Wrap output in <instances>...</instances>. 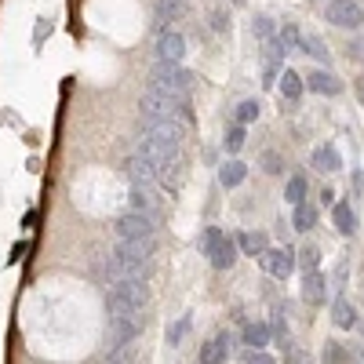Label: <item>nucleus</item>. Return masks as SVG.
Listing matches in <instances>:
<instances>
[{"label":"nucleus","instance_id":"nucleus-1","mask_svg":"<svg viewBox=\"0 0 364 364\" xmlns=\"http://www.w3.org/2000/svg\"><path fill=\"white\" fill-rule=\"evenodd\" d=\"M182 142H186V124L182 120H146L139 154L154 164H164L182 154Z\"/></svg>","mask_w":364,"mask_h":364},{"label":"nucleus","instance_id":"nucleus-2","mask_svg":"<svg viewBox=\"0 0 364 364\" xmlns=\"http://www.w3.org/2000/svg\"><path fill=\"white\" fill-rule=\"evenodd\" d=\"M149 302V284L146 277H128V281H117L106 295V310L109 317H124V314H142Z\"/></svg>","mask_w":364,"mask_h":364},{"label":"nucleus","instance_id":"nucleus-3","mask_svg":"<svg viewBox=\"0 0 364 364\" xmlns=\"http://www.w3.org/2000/svg\"><path fill=\"white\" fill-rule=\"evenodd\" d=\"M142 117L146 120H186L193 117L190 113V95H168V91H146L142 102H139Z\"/></svg>","mask_w":364,"mask_h":364},{"label":"nucleus","instance_id":"nucleus-4","mask_svg":"<svg viewBox=\"0 0 364 364\" xmlns=\"http://www.w3.org/2000/svg\"><path fill=\"white\" fill-rule=\"evenodd\" d=\"M193 73L186 66H168V63H157L154 73H149V91H168V95H190L193 87Z\"/></svg>","mask_w":364,"mask_h":364},{"label":"nucleus","instance_id":"nucleus-5","mask_svg":"<svg viewBox=\"0 0 364 364\" xmlns=\"http://www.w3.org/2000/svg\"><path fill=\"white\" fill-rule=\"evenodd\" d=\"M142 324L146 317L142 314H124V317H109V343H106V353L113 350H124L132 346L139 336H142Z\"/></svg>","mask_w":364,"mask_h":364},{"label":"nucleus","instance_id":"nucleus-6","mask_svg":"<svg viewBox=\"0 0 364 364\" xmlns=\"http://www.w3.org/2000/svg\"><path fill=\"white\" fill-rule=\"evenodd\" d=\"M113 233H117V240H146V237L157 233V219L139 215V211H124V215L113 223Z\"/></svg>","mask_w":364,"mask_h":364},{"label":"nucleus","instance_id":"nucleus-7","mask_svg":"<svg viewBox=\"0 0 364 364\" xmlns=\"http://www.w3.org/2000/svg\"><path fill=\"white\" fill-rule=\"evenodd\" d=\"M324 18L339 29H360L364 26V8L357 0H328L324 4Z\"/></svg>","mask_w":364,"mask_h":364},{"label":"nucleus","instance_id":"nucleus-8","mask_svg":"<svg viewBox=\"0 0 364 364\" xmlns=\"http://www.w3.org/2000/svg\"><path fill=\"white\" fill-rule=\"evenodd\" d=\"M259 262H262V269L269 273V277H288V273L295 269V248H266L262 255H259Z\"/></svg>","mask_w":364,"mask_h":364},{"label":"nucleus","instance_id":"nucleus-9","mask_svg":"<svg viewBox=\"0 0 364 364\" xmlns=\"http://www.w3.org/2000/svg\"><path fill=\"white\" fill-rule=\"evenodd\" d=\"M124 175H128L132 186H154L157 190V164L149 157H142V154H132L124 161Z\"/></svg>","mask_w":364,"mask_h":364},{"label":"nucleus","instance_id":"nucleus-10","mask_svg":"<svg viewBox=\"0 0 364 364\" xmlns=\"http://www.w3.org/2000/svg\"><path fill=\"white\" fill-rule=\"evenodd\" d=\"M182 178H186V154H178V157L157 164V186H164L168 193H178Z\"/></svg>","mask_w":364,"mask_h":364},{"label":"nucleus","instance_id":"nucleus-11","mask_svg":"<svg viewBox=\"0 0 364 364\" xmlns=\"http://www.w3.org/2000/svg\"><path fill=\"white\" fill-rule=\"evenodd\" d=\"M182 55H186V41L171 29L157 37V63H168V66H182Z\"/></svg>","mask_w":364,"mask_h":364},{"label":"nucleus","instance_id":"nucleus-12","mask_svg":"<svg viewBox=\"0 0 364 364\" xmlns=\"http://www.w3.org/2000/svg\"><path fill=\"white\" fill-rule=\"evenodd\" d=\"M230 343H233L230 331H219V336H211V339L200 346L197 364H226V357H230Z\"/></svg>","mask_w":364,"mask_h":364},{"label":"nucleus","instance_id":"nucleus-13","mask_svg":"<svg viewBox=\"0 0 364 364\" xmlns=\"http://www.w3.org/2000/svg\"><path fill=\"white\" fill-rule=\"evenodd\" d=\"M128 200H132V211H139V215H149V219H157L161 197H157V190H154V186H132Z\"/></svg>","mask_w":364,"mask_h":364},{"label":"nucleus","instance_id":"nucleus-14","mask_svg":"<svg viewBox=\"0 0 364 364\" xmlns=\"http://www.w3.org/2000/svg\"><path fill=\"white\" fill-rule=\"evenodd\" d=\"M302 299H306L310 306H321V302L328 299V277H324L321 269L302 273Z\"/></svg>","mask_w":364,"mask_h":364},{"label":"nucleus","instance_id":"nucleus-15","mask_svg":"<svg viewBox=\"0 0 364 364\" xmlns=\"http://www.w3.org/2000/svg\"><path fill=\"white\" fill-rule=\"evenodd\" d=\"M302 87L317 91V95H339V91H343V80H339L336 73H328V70H314L310 77H302Z\"/></svg>","mask_w":364,"mask_h":364},{"label":"nucleus","instance_id":"nucleus-16","mask_svg":"<svg viewBox=\"0 0 364 364\" xmlns=\"http://www.w3.org/2000/svg\"><path fill=\"white\" fill-rule=\"evenodd\" d=\"M237 240L230 237V233H223V240H219V245H215V252H211L208 255V262H211V269H233V262H237Z\"/></svg>","mask_w":364,"mask_h":364},{"label":"nucleus","instance_id":"nucleus-17","mask_svg":"<svg viewBox=\"0 0 364 364\" xmlns=\"http://www.w3.org/2000/svg\"><path fill=\"white\" fill-rule=\"evenodd\" d=\"M233 240H237V252H240V255H252V259L269 248V237H266L262 230H245V233H237Z\"/></svg>","mask_w":364,"mask_h":364},{"label":"nucleus","instance_id":"nucleus-18","mask_svg":"<svg viewBox=\"0 0 364 364\" xmlns=\"http://www.w3.org/2000/svg\"><path fill=\"white\" fill-rule=\"evenodd\" d=\"M331 223H336V230L343 237L357 233V211L350 208V200H336V204H331Z\"/></svg>","mask_w":364,"mask_h":364},{"label":"nucleus","instance_id":"nucleus-19","mask_svg":"<svg viewBox=\"0 0 364 364\" xmlns=\"http://www.w3.org/2000/svg\"><path fill=\"white\" fill-rule=\"evenodd\" d=\"M269 339H273V336H269V324H266V321H248L245 331H240V343H245L248 350H266Z\"/></svg>","mask_w":364,"mask_h":364},{"label":"nucleus","instance_id":"nucleus-20","mask_svg":"<svg viewBox=\"0 0 364 364\" xmlns=\"http://www.w3.org/2000/svg\"><path fill=\"white\" fill-rule=\"evenodd\" d=\"M331 321H336V328H343V331H350V328H357V310H353V302L350 299H336V302H331Z\"/></svg>","mask_w":364,"mask_h":364},{"label":"nucleus","instance_id":"nucleus-21","mask_svg":"<svg viewBox=\"0 0 364 364\" xmlns=\"http://www.w3.org/2000/svg\"><path fill=\"white\" fill-rule=\"evenodd\" d=\"M154 15H157V26H161V33H164L168 22H175V18L186 15V0H157Z\"/></svg>","mask_w":364,"mask_h":364},{"label":"nucleus","instance_id":"nucleus-22","mask_svg":"<svg viewBox=\"0 0 364 364\" xmlns=\"http://www.w3.org/2000/svg\"><path fill=\"white\" fill-rule=\"evenodd\" d=\"M291 226H295L299 233H310V230L317 226V204H314V200L295 204V211H291Z\"/></svg>","mask_w":364,"mask_h":364},{"label":"nucleus","instance_id":"nucleus-23","mask_svg":"<svg viewBox=\"0 0 364 364\" xmlns=\"http://www.w3.org/2000/svg\"><path fill=\"white\" fill-rule=\"evenodd\" d=\"M245 178H248V164H245V161H237V157H233V161H226V164L219 168V182H223L226 190L240 186Z\"/></svg>","mask_w":364,"mask_h":364},{"label":"nucleus","instance_id":"nucleus-24","mask_svg":"<svg viewBox=\"0 0 364 364\" xmlns=\"http://www.w3.org/2000/svg\"><path fill=\"white\" fill-rule=\"evenodd\" d=\"M310 161H314V168H321V171H343V157H339L331 146H317Z\"/></svg>","mask_w":364,"mask_h":364},{"label":"nucleus","instance_id":"nucleus-25","mask_svg":"<svg viewBox=\"0 0 364 364\" xmlns=\"http://www.w3.org/2000/svg\"><path fill=\"white\" fill-rule=\"evenodd\" d=\"M277 87H281V95H284L288 102H295V99L302 95V77H299L295 70H281V77H277Z\"/></svg>","mask_w":364,"mask_h":364},{"label":"nucleus","instance_id":"nucleus-26","mask_svg":"<svg viewBox=\"0 0 364 364\" xmlns=\"http://www.w3.org/2000/svg\"><path fill=\"white\" fill-rule=\"evenodd\" d=\"M299 51H306L310 58H317V63H324V66L331 63V51H328V44H324L317 33H314V37H302V41H299Z\"/></svg>","mask_w":364,"mask_h":364},{"label":"nucleus","instance_id":"nucleus-27","mask_svg":"<svg viewBox=\"0 0 364 364\" xmlns=\"http://www.w3.org/2000/svg\"><path fill=\"white\" fill-rule=\"evenodd\" d=\"M295 266H299L302 273L321 269V248H317V245H302V248L295 252Z\"/></svg>","mask_w":364,"mask_h":364},{"label":"nucleus","instance_id":"nucleus-28","mask_svg":"<svg viewBox=\"0 0 364 364\" xmlns=\"http://www.w3.org/2000/svg\"><path fill=\"white\" fill-rule=\"evenodd\" d=\"M284 200H288L291 208L306 200V175H291V178H288V186H284Z\"/></svg>","mask_w":364,"mask_h":364},{"label":"nucleus","instance_id":"nucleus-29","mask_svg":"<svg viewBox=\"0 0 364 364\" xmlns=\"http://www.w3.org/2000/svg\"><path fill=\"white\" fill-rule=\"evenodd\" d=\"M273 41H277L284 51H299V41H302V33H299V26H295V22H284V26L277 29V37H273Z\"/></svg>","mask_w":364,"mask_h":364},{"label":"nucleus","instance_id":"nucleus-30","mask_svg":"<svg viewBox=\"0 0 364 364\" xmlns=\"http://www.w3.org/2000/svg\"><path fill=\"white\" fill-rule=\"evenodd\" d=\"M219 240H223V230H219V226H204L200 237H197V252H200V255H211Z\"/></svg>","mask_w":364,"mask_h":364},{"label":"nucleus","instance_id":"nucleus-31","mask_svg":"<svg viewBox=\"0 0 364 364\" xmlns=\"http://www.w3.org/2000/svg\"><path fill=\"white\" fill-rule=\"evenodd\" d=\"M190 328H193V317H190V314H182L175 324H168V343H171V346H178L182 339L190 336Z\"/></svg>","mask_w":364,"mask_h":364},{"label":"nucleus","instance_id":"nucleus-32","mask_svg":"<svg viewBox=\"0 0 364 364\" xmlns=\"http://www.w3.org/2000/svg\"><path fill=\"white\" fill-rule=\"evenodd\" d=\"M259 113H262V106L255 102V99H245L237 106V124L245 128V124H252V120H259Z\"/></svg>","mask_w":364,"mask_h":364},{"label":"nucleus","instance_id":"nucleus-33","mask_svg":"<svg viewBox=\"0 0 364 364\" xmlns=\"http://www.w3.org/2000/svg\"><path fill=\"white\" fill-rule=\"evenodd\" d=\"M245 139H248V132L240 128V124H233V128L226 132V139H223V146H226V154H240V149H245Z\"/></svg>","mask_w":364,"mask_h":364},{"label":"nucleus","instance_id":"nucleus-34","mask_svg":"<svg viewBox=\"0 0 364 364\" xmlns=\"http://www.w3.org/2000/svg\"><path fill=\"white\" fill-rule=\"evenodd\" d=\"M281 346H284V364H314V357L302 350V346H295L291 339H284Z\"/></svg>","mask_w":364,"mask_h":364},{"label":"nucleus","instance_id":"nucleus-35","mask_svg":"<svg viewBox=\"0 0 364 364\" xmlns=\"http://www.w3.org/2000/svg\"><path fill=\"white\" fill-rule=\"evenodd\" d=\"M252 33L259 37V41H273V37H277V26H273V18H266V15H259L255 22H252Z\"/></svg>","mask_w":364,"mask_h":364},{"label":"nucleus","instance_id":"nucleus-36","mask_svg":"<svg viewBox=\"0 0 364 364\" xmlns=\"http://www.w3.org/2000/svg\"><path fill=\"white\" fill-rule=\"evenodd\" d=\"M262 171L266 175H284V157L273 154V149H266V154H262Z\"/></svg>","mask_w":364,"mask_h":364},{"label":"nucleus","instance_id":"nucleus-37","mask_svg":"<svg viewBox=\"0 0 364 364\" xmlns=\"http://www.w3.org/2000/svg\"><path fill=\"white\" fill-rule=\"evenodd\" d=\"M324 364H350L346 346H343V343H328V346H324Z\"/></svg>","mask_w":364,"mask_h":364},{"label":"nucleus","instance_id":"nucleus-38","mask_svg":"<svg viewBox=\"0 0 364 364\" xmlns=\"http://www.w3.org/2000/svg\"><path fill=\"white\" fill-rule=\"evenodd\" d=\"M106 364H139V350H135V346H124V350H113Z\"/></svg>","mask_w":364,"mask_h":364},{"label":"nucleus","instance_id":"nucleus-39","mask_svg":"<svg viewBox=\"0 0 364 364\" xmlns=\"http://www.w3.org/2000/svg\"><path fill=\"white\" fill-rule=\"evenodd\" d=\"M269 336H277V343H284V339H288V317H284V310H277V314H273Z\"/></svg>","mask_w":364,"mask_h":364},{"label":"nucleus","instance_id":"nucleus-40","mask_svg":"<svg viewBox=\"0 0 364 364\" xmlns=\"http://www.w3.org/2000/svg\"><path fill=\"white\" fill-rule=\"evenodd\" d=\"M240 360H245V364H277V360H273L266 350H248V353L240 357Z\"/></svg>","mask_w":364,"mask_h":364},{"label":"nucleus","instance_id":"nucleus-41","mask_svg":"<svg viewBox=\"0 0 364 364\" xmlns=\"http://www.w3.org/2000/svg\"><path fill=\"white\" fill-rule=\"evenodd\" d=\"M211 29H215V33H230V15L226 11H211Z\"/></svg>","mask_w":364,"mask_h":364},{"label":"nucleus","instance_id":"nucleus-42","mask_svg":"<svg viewBox=\"0 0 364 364\" xmlns=\"http://www.w3.org/2000/svg\"><path fill=\"white\" fill-rule=\"evenodd\" d=\"M346 357H350V364H364V339L360 343H350L346 346Z\"/></svg>","mask_w":364,"mask_h":364},{"label":"nucleus","instance_id":"nucleus-43","mask_svg":"<svg viewBox=\"0 0 364 364\" xmlns=\"http://www.w3.org/2000/svg\"><path fill=\"white\" fill-rule=\"evenodd\" d=\"M350 51H353V58H360V63H364V37H357V41L350 44Z\"/></svg>","mask_w":364,"mask_h":364},{"label":"nucleus","instance_id":"nucleus-44","mask_svg":"<svg viewBox=\"0 0 364 364\" xmlns=\"http://www.w3.org/2000/svg\"><path fill=\"white\" fill-rule=\"evenodd\" d=\"M357 99H360V102H364V77H360V80H357Z\"/></svg>","mask_w":364,"mask_h":364},{"label":"nucleus","instance_id":"nucleus-45","mask_svg":"<svg viewBox=\"0 0 364 364\" xmlns=\"http://www.w3.org/2000/svg\"><path fill=\"white\" fill-rule=\"evenodd\" d=\"M357 324H360V331H364V321H357Z\"/></svg>","mask_w":364,"mask_h":364},{"label":"nucleus","instance_id":"nucleus-46","mask_svg":"<svg viewBox=\"0 0 364 364\" xmlns=\"http://www.w3.org/2000/svg\"><path fill=\"white\" fill-rule=\"evenodd\" d=\"M237 4H245V0H237Z\"/></svg>","mask_w":364,"mask_h":364},{"label":"nucleus","instance_id":"nucleus-47","mask_svg":"<svg viewBox=\"0 0 364 364\" xmlns=\"http://www.w3.org/2000/svg\"><path fill=\"white\" fill-rule=\"evenodd\" d=\"M324 4H328V0H324Z\"/></svg>","mask_w":364,"mask_h":364}]
</instances>
